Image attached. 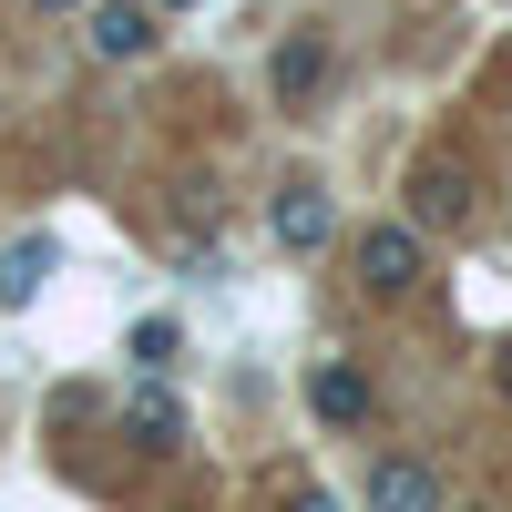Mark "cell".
Returning <instances> with one entry per match:
<instances>
[{
	"label": "cell",
	"instance_id": "obj_1",
	"mask_svg": "<svg viewBox=\"0 0 512 512\" xmlns=\"http://www.w3.org/2000/svg\"><path fill=\"white\" fill-rule=\"evenodd\" d=\"M400 195H410V226L420 236H461V226L482 216V175H472L461 144H420L410 175H400Z\"/></svg>",
	"mask_w": 512,
	"mask_h": 512
},
{
	"label": "cell",
	"instance_id": "obj_2",
	"mask_svg": "<svg viewBox=\"0 0 512 512\" xmlns=\"http://www.w3.org/2000/svg\"><path fill=\"white\" fill-rule=\"evenodd\" d=\"M349 267H359L369 297H410V287H420V226H369V236L349 246Z\"/></svg>",
	"mask_w": 512,
	"mask_h": 512
},
{
	"label": "cell",
	"instance_id": "obj_3",
	"mask_svg": "<svg viewBox=\"0 0 512 512\" xmlns=\"http://www.w3.org/2000/svg\"><path fill=\"white\" fill-rule=\"evenodd\" d=\"M308 410L328 420V431H369V410H379V400H369L359 359H318V369H308Z\"/></svg>",
	"mask_w": 512,
	"mask_h": 512
},
{
	"label": "cell",
	"instance_id": "obj_4",
	"mask_svg": "<svg viewBox=\"0 0 512 512\" xmlns=\"http://www.w3.org/2000/svg\"><path fill=\"white\" fill-rule=\"evenodd\" d=\"M328 236H338L328 185H308V175H297V185H277V246H287V256H318Z\"/></svg>",
	"mask_w": 512,
	"mask_h": 512
},
{
	"label": "cell",
	"instance_id": "obj_5",
	"mask_svg": "<svg viewBox=\"0 0 512 512\" xmlns=\"http://www.w3.org/2000/svg\"><path fill=\"white\" fill-rule=\"evenodd\" d=\"M267 82H277V103H287V113H308V103L328 93V52H318V31H287V41H277V62H267Z\"/></svg>",
	"mask_w": 512,
	"mask_h": 512
},
{
	"label": "cell",
	"instance_id": "obj_6",
	"mask_svg": "<svg viewBox=\"0 0 512 512\" xmlns=\"http://www.w3.org/2000/svg\"><path fill=\"white\" fill-rule=\"evenodd\" d=\"M369 512H451V492H441L431 461H379L369 472Z\"/></svg>",
	"mask_w": 512,
	"mask_h": 512
},
{
	"label": "cell",
	"instance_id": "obj_7",
	"mask_svg": "<svg viewBox=\"0 0 512 512\" xmlns=\"http://www.w3.org/2000/svg\"><path fill=\"white\" fill-rule=\"evenodd\" d=\"M93 52L103 62H144L154 52V11H144V0H103V11H93Z\"/></svg>",
	"mask_w": 512,
	"mask_h": 512
},
{
	"label": "cell",
	"instance_id": "obj_8",
	"mask_svg": "<svg viewBox=\"0 0 512 512\" xmlns=\"http://www.w3.org/2000/svg\"><path fill=\"white\" fill-rule=\"evenodd\" d=\"M123 431H134V451H175V441H185V410H175V400H164L154 379H144V390L123 400Z\"/></svg>",
	"mask_w": 512,
	"mask_h": 512
},
{
	"label": "cell",
	"instance_id": "obj_9",
	"mask_svg": "<svg viewBox=\"0 0 512 512\" xmlns=\"http://www.w3.org/2000/svg\"><path fill=\"white\" fill-rule=\"evenodd\" d=\"M41 267H52V246H41V236H31L21 256H0V308H21V297L41 287Z\"/></svg>",
	"mask_w": 512,
	"mask_h": 512
},
{
	"label": "cell",
	"instance_id": "obj_10",
	"mask_svg": "<svg viewBox=\"0 0 512 512\" xmlns=\"http://www.w3.org/2000/svg\"><path fill=\"white\" fill-rule=\"evenodd\" d=\"M123 349H134V369H175V328H164V318H134Z\"/></svg>",
	"mask_w": 512,
	"mask_h": 512
},
{
	"label": "cell",
	"instance_id": "obj_11",
	"mask_svg": "<svg viewBox=\"0 0 512 512\" xmlns=\"http://www.w3.org/2000/svg\"><path fill=\"white\" fill-rule=\"evenodd\" d=\"M287 512H338V492H318V482H287Z\"/></svg>",
	"mask_w": 512,
	"mask_h": 512
},
{
	"label": "cell",
	"instance_id": "obj_12",
	"mask_svg": "<svg viewBox=\"0 0 512 512\" xmlns=\"http://www.w3.org/2000/svg\"><path fill=\"white\" fill-rule=\"evenodd\" d=\"M492 390L512 400V338H492Z\"/></svg>",
	"mask_w": 512,
	"mask_h": 512
},
{
	"label": "cell",
	"instance_id": "obj_13",
	"mask_svg": "<svg viewBox=\"0 0 512 512\" xmlns=\"http://www.w3.org/2000/svg\"><path fill=\"white\" fill-rule=\"evenodd\" d=\"M31 11H82V0H31Z\"/></svg>",
	"mask_w": 512,
	"mask_h": 512
},
{
	"label": "cell",
	"instance_id": "obj_14",
	"mask_svg": "<svg viewBox=\"0 0 512 512\" xmlns=\"http://www.w3.org/2000/svg\"><path fill=\"white\" fill-rule=\"evenodd\" d=\"M461 512H482V502H461Z\"/></svg>",
	"mask_w": 512,
	"mask_h": 512
}]
</instances>
